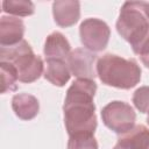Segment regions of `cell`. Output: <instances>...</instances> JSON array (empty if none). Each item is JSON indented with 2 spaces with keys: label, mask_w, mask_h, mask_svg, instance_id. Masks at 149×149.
Segmentation results:
<instances>
[{
  "label": "cell",
  "mask_w": 149,
  "mask_h": 149,
  "mask_svg": "<svg viewBox=\"0 0 149 149\" xmlns=\"http://www.w3.org/2000/svg\"><path fill=\"white\" fill-rule=\"evenodd\" d=\"M95 92L97 84L90 79H77L68 88L63 112L69 136L80 133L94 135L98 126L93 101Z\"/></svg>",
  "instance_id": "6da1fadb"
},
{
  "label": "cell",
  "mask_w": 149,
  "mask_h": 149,
  "mask_svg": "<svg viewBox=\"0 0 149 149\" xmlns=\"http://www.w3.org/2000/svg\"><path fill=\"white\" fill-rule=\"evenodd\" d=\"M97 76L107 86L129 90L141 80V68L133 58L127 59L114 54H105L95 65Z\"/></svg>",
  "instance_id": "7a4b0ae2"
},
{
  "label": "cell",
  "mask_w": 149,
  "mask_h": 149,
  "mask_svg": "<svg viewBox=\"0 0 149 149\" xmlns=\"http://www.w3.org/2000/svg\"><path fill=\"white\" fill-rule=\"evenodd\" d=\"M0 62L13 64L21 83H34L44 73L42 58L34 54L26 40L12 47H0Z\"/></svg>",
  "instance_id": "3957f363"
},
{
  "label": "cell",
  "mask_w": 149,
  "mask_h": 149,
  "mask_svg": "<svg viewBox=\"0 0 149 149\" xmlns=\"http://www.w3.org/2000/svg\"><path fill=\"white\" fill-rule=\"evenodd\" d=\"M118 34L130 47L136 44L149 29V2L126 1L116 21Z\"/></svg>",
  "instance_id": "277c9868"
},
{
  "label": "cell",
  "mask_w": 149,
  "mask_h": 149,
  "mask_svg": "<svg viewBox=\"0 0 149 149\" xmlns=\"http://www.w3.org/2000/svg\"><path fill=\"white\" fill-rule=\"evenodd\" d=\"M101 119L108 129L121 135L135 126L136 113L129 104L114 100L101 109Z\"/></svg>",
  "instance_id": "5b68a950"
},
{
  "label": "cell",
  "mask_w": 149,
  "mask_h": 149,
  "mask_svg": "<svg viewBox=\"0 0 149 149\" xmlns=\"http://www.w3.org/2000/svg\"><path fill=\"white\" fill-rule=\"evenodd\" d=\"M79 37L81 44L88 51L100 52L108 44L111 29L105 21L97 17H88L79 26Z\"/></svg>",
  "instance_id": "8992f818"
},
{
  "label": "cell",
  "mask_w": 149,
  "mask_h": 149,
  "mask_svg": "<svg viewBox=\"0 0 149 149\" xmlns=\"http://www.w3.org/2000/svg\"><path fill=\"white\" fill-rule=\"evenodd\" d=\"M95 59V55L87 49L76 48L69 55L66 63L71 74H73L77 79L94 80L97 76V71L94 70V65H97Z\"/></svg>",
  "instance_id": "52a82bcc"
},
{
  "label": "cell",
  "mask_w": 149,
  "mask_h": 149,
  "mask_svg": "<svg viewBox=\"0 0 149 149\" xmlns=\"http://www.w3.org/2000/svg\"><path fill=\"white\" fill-rule=\"evenodd\" d=\"M52 15L57 26L69 28L80 19V2L74 0H57L52 2Z\"/></svg>",
  "instance_id": "ba28073f"
},
{
  "label": "cell",
  "mask_w": 149,
  "mask_h": 149,
  "mask_svg": "<svg viewBox=\"0 0 149 149\" xmlns=\"http://www.w3.org/2000/svg\"><path fill=\"white\" fill-rule=\"evenodd\" d=\"M24 23L12 15H2L0 19V47H12L23 41Z\"/></svg>",
  "instance_id": "9c48e42d"
},
{
  "label": "cell",
  "mask_w": 149,
  "mask_h": 149,
  "mask_svg": "<svg viewBox=\"0 0 149 149\" xmlns=\"http://www.w3.org/2000/svg\"><path fill=\"white\" fill-rule=\"evenodd\" d=\"M43 54L45 56V59L68 61V57L71 54V45L68 38L62 33L54 31L45 38Z\"/></svg>",
  "instance_id": "30bf717a"
},
{
  "label": "cell",
  "mask_w": 149,
  "mask_h": 149,
  "mask_svg": "<svg viewBox=\"0 0 149 149\" xmlns=\"http://www.w3.org/2000/svg\"><path fill=\"white\" fill-rule=\"evenodd\" d=\"M12 108L19 119L29 121L37 116L40 112V102L36 97L29 93H17L12 98Z\"/></svg>",
  "instance_id": "8fae6325"
},
{
  "label": "cell",
  "mask_w": 149,
  "mask_h": 149,
  "mask_svg": "<svg viewBox=\"0 0 149 149\" xmlns=\"http://www.w3.org/2000/svg\"><path fill=\"white\" fill-rule=\"evenodd\" d=\"M116 143L123 149H149V129L143 125H136L121 134Z\"/></svg>",
  "instance_id": "7c38bea8"
},
{
  "label": "cell",
  "mask_w": 149,
  "mask_h": 149,
  "mask_svg": "<svg viewBox=\"0 0 149 149\" xmlns=\"http://www.w3.org/2000/svg\"><path fill=\"white\" fill-rule=\"evenodd\" d=\"M45 63H47V66H45L43 76L52 85L62 87L70 80L71 72H70L66 61L45 59Z\"/></svg>",
  "instance_id": "4fadbf2b"
},
{
  "label": "cell",
  "mask_w": 149,
  "mask_h": 149,
  "mask_svg": "<svg viewBox=\"0 0 149 149\" xmlns=\"http://www.w3.org/2000/svg\"><path fill=\"white\" fill-rule=\"evenodd\" d=\"M2 10L12 16H30L35 13V6L29 0H3Z\"/></svg>",
  "instance_id": "5bb4252c"
},
{
  "label": "cell",
  "mask_w": 149,
  "mask_h": 149,
  "mask_svg": "<svg viewBox=\"0 0 149 149\" xmlns=\"http://www.w3.org/2000/svg\"><path fill=\"white\" fill-rule=\"evenodd\" d=\"M1 71V93L15 92L17 90V72L13 64L8 62H0Z\"/></svg>",
  "instance_id": "9a60e30c"
},
{
  "label": "cell",
  "mask_w": 149,
  "mask_h": 149,
  "mask_svg": "<svg viewBox=\"0 0 149 149\" xmlns=\"http://www.w3.org/2000/svg\"><path fill=\"white\" fill-rule=\"evenodd\" d=\"M98 142L93 134H74L69 136L68 149H98Z\"/></svg>",
  "instance_id": "2e32d148"
},
{
  "label": "cell",
  "mask_w": 149,
  "mask_h": 149,
  "mask_svg": "<svg viewBox=\"0 0 149 149\" xmlns=\"http://www.w3.org/2000/svg\"><path fill=\"white\" fill-rule=\"evenodd\" d=\"M133 104L139 112L149 113V86H141L134 92Z\"/></svg>",
  "instance_id": "e0dca14e"
},
{
  "label": "cell",
  "mask_w": 149,
  "mask_h": 149,
  "mask_svg": "<svg viewBox=\"0 0 149 149\" xmlns=\"http://www.w3.org/2000/svg\"><path fill=\"white\" fill-rule=\"evenodd\" d=\"M135 55H137L146 68L149 69V29L146 35L132 47Z\"/></svg>",
  "instance_id": "ac0fdd59"
},
{
  "label": "cell",
  "mask_w": 149,
  "mask_h": 149,
  "mask_svg": "<svg viewBox=\"0 0 149 149\" xmlns=\"http://www.w3.org/2000/svg\"><path fill=\"white\" fill-rule=\"evenodd\" d=\"M113 149H123V148H122V147H120V146L116 143V144L114 146V148H113Z\"/></svg>",
  "instance_id": "d6986e66"
},
{
  "label": "cell",
  "mask_w": 149,
  "mask_h": 149,
  "mask_svg": "<svg viewBox=\"0 0 149 149\" xmlns=\"http://www.w3.org/2000/svg\"><path fill=\"white\" fill-rule=\"evenodd\" d=\"M147 123L149 125V114H148V116H147Z\"/></svg>",
  "instance_id": "ffe728a7"
}]
</instances>
